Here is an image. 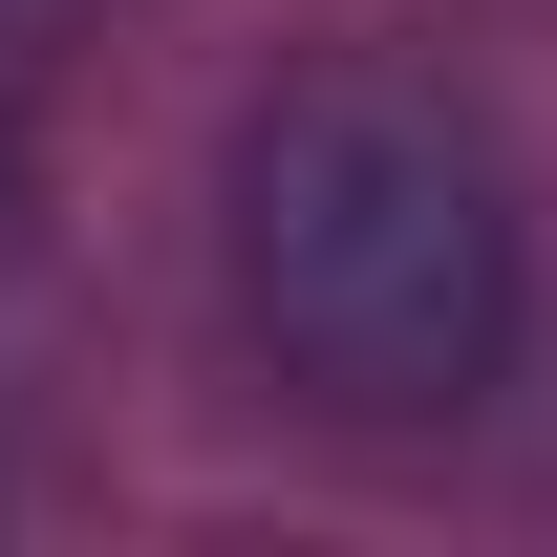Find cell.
<instances>
[{"mask_svg":"<svg viewBox=\"0 0 557 557\" xmlns=\"http://www.w3.org/2000/svg\"><path fill=\"white\" fill-rule=\"evenodd\" d=\"M214 300L300 429H364V450H429L515 386V322H536V214L493 172V129L429 65H278L236 129H214Z\"/></svg>","mask_w":557,"mask_h":557,"instance_id":"1","label":"cell"}]
</instances>
